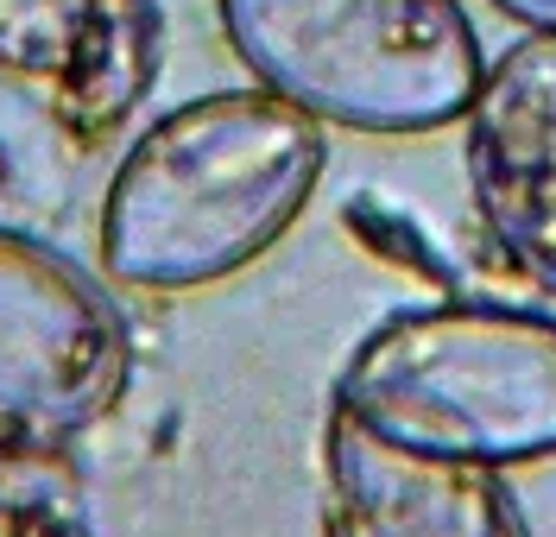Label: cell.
<instances>
[{
	"label": "cell",
	"instance_id": "cell-8",
	"mask_svg": "<svg viewBox=\"0 0 556 537\" xmlns=\"http://www.w3.org/2000/svg\"><path fill=\"white\" fill-rule=\"evenodd\" d=\"M0 537H96L89 474L64 449V436H0Z\"/></svg>",
	"mask_w": 556,
	"mask_h": 537
},
{
	"label": "cell",
	"instance_id": "cell-5",
	"mask_svg": "<svg viewBox=\"0 0 556 537\" xmlns=\"http://www.w3.org/2000/svg\"><path fill=\"white\" fill-rule=\"evenodd\" d=\"M468 190L493 247L556 297V33H525L468 102Z\"/></svg>",
	"mask_w": 556,
	"mask_h": 537
},
{
	"label": "cell",
	"instance_id": "cell-3",
	"mask_svg": "<svg viewBox=\"0 0 556 537\" xmlns=\"http://www.w3.org/2000/svg\"><path fill=\"white\" fill-rule=\"evenodd\" d=\"M253 82L348 133H437L481 89L462 0H215Z\"/></svg>",
	"mask_w": 556,
	"mask_h": 537
},
{
	"label": "cell",
	"instance_id": "cell-2",
	"mask_svg": "<svg viewBox=\"0 0 556 537\" xmlns=\"http://www.w3.org/2000/svg\"><path fill=\"white\" fill-rule=\"evenodd\" d=\"M336 411L399 449L493 474L551 462L556 322L513 304L399 310L348 355Z\"/></svg>",
	"mask_w": 556,
	"mask_h": 537
},
{
	"label": "cell",
	"instance_id": "cell-6",
	"mask_svg": "<svg viewBox=\"0 0 556 537\" xmlns=\"http://www.w3.org/2000/svg\"><path fill=\"white\" fill-rule=\"evenodd\" d=\"M329 537H531L493 468L399 449L329 405L323 430Z\"/></svg>",
	"mask_w": 556,
	"mask_h": 537
},
{
	"label": "cell",
	"instance_id": "cell-9",
	"mask_svg": "<svg viewBox=\"0 0 556 537\" xmlns=\"http://www.w3.org/2000/svg\"><path fill=\"white\" fill-rule=\"evenodd\" d=\"M506 20H519L525 33H556V0H493Z\"/></svg>",
	"mask_w": 556,
	"mask_h": 537
},
{
	"label": "cell",
	"instance_id": "cell-4",
	"mask_svg": "<svg viewBox=\"0 0 556 537\" xmlns=\"http://www.w3.org/2000/svg\"><path fill=\"white\" fill-rule=\"evenodd\" d=\"M127 380L134 329L102 279L26 228H0V424L76 436L121 405Z\"/></svg>",
	"mask_w": 556,
	"mask_h": 537
},
{
	"label": "cell",
	"instance_id": "cell-1",
	"mask_svg": "<svg viewBox=\"0 0 556 537\" xmlns=\"http://www.w3.org/2000/svg\"><path fill=\"white\" fill-rule=\"evenodd\" d=\"M323 165V120L273 89H215L172 107L108 178V279L134 291H203L235 279L298 228Z\"/></svg>",
	"mask_w": 556,
	"mask_h": 537
},
{
	"label": "cell",
	"instance_id": "cell-7",
	"mask_svg": "<svg viewBox=\"0 0 556 537\" xmlns=\"http://www.w3.org/2000/svg\"><path fill=\"white\" fill-rule=\"evenodd\" d=\"M159 64L152 0H0V71L51 89L76 127L121 120Z\"/></svg>",
	"mask_w": 556,
	"mask_h": 537
}]
</instances>
